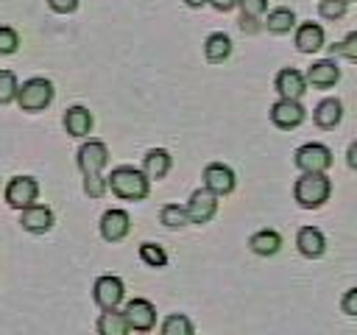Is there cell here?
I'll use <instances>...</instances> for the list:
<instances>
[{"label":"cell","instance_id":"obj_31","mask_svg":"<svg viewBox=\"0 0 357 335\" xmlns=\"http://www.w3.org/2000/svg\"><path fill=\"white\" fill-rule=\"evenodd\" d=\"M346 8H349V3H343V0H321V3H318L321 17H326V20H337V17H343Z\"/></svg>","mask_w":357,"mask_h":335},{"label":"cell","instance_id":"obj_33","mask_svg":"<svg viewBox=\"0 0 357 335\" xmlns=\"http://www.w3.org/2000/svg\"><path fill=\"white\" fill-rule=\"evenodd\" d=\"M237 6L243 11V17H254V20L268 11V0H237Z\"/></svg>","mask_w":357,"mask_h":335},{"label":"cell","instance_id":"obj_21","mask_svg":"<svg viewBox=\"0 0 357 335\" xmlns=\"http://www.w3.org/2000/svg\"><path fill=\"white\" fill-rule=\"evenodd\" d=\"M248 248L254 254H259V257H273L282 248V234L276 229H268L265 226V229H259V232H254L248 237Z\"/></svg>","mask_w":357,"mask_h":335},{"label":"cell","instance_id":"obj_14","mask_svg":"<svg viewBox=\"0 0 357 335\" xmlns=\"http://www.w3.org/2000/svg\"><path fill=\"white\" fill-rule=\"evenodd\" d=\"M304 78H307V84L326 89V87H335V84L340 81V67H337L335 59H315V61L307 67Z\"/></svg>","mask_w":357,"mask_h":335},{"label":"cell","instance_id":"obj_17","mask_svg":"<svg viewBox=\"0 0 357 335\" xmlns=\"http://www.w3.org/2000/svg\"><path fill=\"white\" fill-rule=\"evenodd\" d=\"M53 209L50 207H45V204H31V207H25L22 209V218H20V223H22V229L25 232H36V234H42V232H47L50 226H53Z\"/></svg>","mask_w":357,"mask_h":335},{"label":"cell","instance_id":"obj_24","mask_svg":"<svg viewBox=\"0 0 357 335\" xmlns=\"http://www.w3.org/2000/svg\"><path fill=\"white\" fill-rule=\"evenodd\" d=\"M296 25V11L290 6H276L268 11V20H265V28L271 34H287L290 28Z\"/></svg>","mask_w":357,"mask_h":335},{"label":"cell","instance_id":"obj_11","mask_svg":"<svg viewBox=\"0 0 357 335\" xmlns=\"http://www.w3.org/2000/svg\"><path fill=\"white\" fill-rule=\"evenodd\" d=\"M273 84H276L279 98H284V100H301V95L307 92V78L296 67H282L276 73V81Z\"/></svg>","mask_w":357,"mask_h":335},{"label":"cell","instance_id":"obj_9","mask_svg":"<svg viewBox=\"0 0 357 335\" xmlns=\"http://www.w3.org/2000/svg\"><path fill=\"white\" fill-rule=\"evenodd\" d=\"M123 315L128 321V329H134V332H151L156 327V307L148 299H131L126 304Z\"/></svg>","mask_w":357,"mask_h":335},{"label":"cell","instance_id":"obj_32","mask_svg":"<svg viewBox=\"0 0 357 335\" xmlns=\"http://www.w3.org/2000/svg\"><path fill=\"white\" fill-rule=\"evenodd\" d=\"M84 190H86V195L100 198V195L106 193V179H103L100 173H95V176H84Z\"/></svg>","mask_w":357,"mask_h":335},{"label":"cell","instance_id":"obj_27","mask_svg":"<svg viewBox=\"0 0 357 335\" xmlns=\"http://www.w3.org/2000/svg\"><path fill=\"white\" fill-rule=\"evenodd\" d=\"M139 260L151 268H162V265H167V251L159 243L145 240V243H139Z\"/></svg>","mask_w":357,"mask_h":335},{"label":"cell","instance_id":"obj_12","mask_svg":"<svg viewBox=\"0 0 357 335\" xmlns=\"http://www.w3.org/2000/svg\"><path fill=\"white\" fill-rule=\"evenodd\" d=\"M268 114H271L273 126H279V128H296V126L304 123L307 109L301 106V100H284V98H279V100L271 106Z\"/></svg>","mask_w":357,"mask_h":335},{"label":"cell","instance_id":"obj_36","mask_svg":"<svg viewBox=\"0 0 357 335\" xmlns=\"http://www.w3.org/2000/svg\"><path fill=\"white\" fill-rule=\"evenodd\" d=\"M346 165H349L351 170H357V140H351L349 148H346Z\"/></svg>","mask_w":357,"mask_h":335},{"label":"cell","instance_id":"obj_5","mask_svg":"<svg viewBox=\"0 0 357 335\" xmlns=\"http://www.w3.org/2000/svg\"><path fill=\"white\" fill-rule=\"evenodd\" d=\"M123 296H126V285L114 274H103L92 285V299H95V304L100 310H117V304L123 302Z\"/></svg>","mask_w":357,"mask_h":335},{"label":"cell","instance_id":"obj_18","mask_svg":"<svg viewBox=\"0 0 357 335\" xmlns=\"http://www.w3.org/2000/svg\"><path fill=\"white\" fill-rule=\"evenodd\" d=\"M312 120H315L318 128H335L343 120V103H340V98L329 95V98L318 100V106L312 109Z\"/></svg>","mask_w":357,"mask_h":335},{"label":"cell","instance_id":"obj_26","mask_svg":"<svg viewBox=\"0 0 357 335\" xmlns=\"http://www.w3.org/2000/svg\"><path fill=\"white\" fill-rule=\"evenodd\" d=\"M159 221H162L167 229H178V226H187V223H190L184 204H176V201H170V204H165V207H162Z\"/></svg>","mask_w":357,"mask_h":335},{"label":"cell","instance_id":"obj_28","mask_svg":"<svg viewBox=\"0 0 357 335\" xmlns=\"http://www.w3.org/2000/svg\"><path fill=\"white\" fill-rule=\"evenodd\" d=\"M17 92H20L17 75H14L11 70H0V103H11V100H17Z\"/></svg>","mask_w":357,"mask_h":335},{"label":"cell","instance_id":"obj_16","mask_svg":"<svg viewBox=\"0 0 357 335\" xmlns=\"http://www.w3.org/2000/svg\"><path fill=\"white\" fill-rule=\"evenodd\" d=\"M324 39H326V34H324V25L321 22H298V28H296V47L301 50V53H315V50H321L324 47Z\"/></svg>","mask_w":357,"mask_h":335},{"label":"cell","instance_id":"obj_4","mask_svg":"<svg viewBox=\"0 0 357 335\" xmlns=\"http://www.w3.org/2000/svg\"><path fill=\"white\" fill-rule=\"evenodd\" d=\"M293 162L301 173H326L332 168V148L324 142H304L296 148Z\"/></svg>","mask_w":357,"mask_h":335},{"label":"cell","instance_id":"obj_22","mask_svg":"<svg viewBox=\"0 0 357 335\" xmlns=\"http://www.w3.org/2000/svg\"><path fill=\"white\" fill-rule=\"evenodd\" d=\"M204 56L209 61H226L231 56V36L223 34V31H212L206 39H204Z\"/></svg>","mask_w":357,"mask_h":335},{"label":"cell","instance_id":"obj_1","mask_svg":"<svg viewBox=\"0 0 357 335\" xmlns=\"http://www.w3.org/2000/svg\"><path fill=\"white\" fill-rule=\"evenodd\" d=\"M106 187L126 201H142L151 193V179L134 168V165H117L109 176H106Z\"/></svg>","mask_w":357,"mask_h":335},{"label":"cell","instance_id":"obj_2","mask_svg":"<svg viewBox=\"0 0 357 335\" xmlns=\"http://www.w3.org/2000/svg\"><path fill=\"white\" fill-rule=\"evenodd\" d=\"M332 195V181L326 173H301L293 184V198L304 209H318Z\"/></svg>","mask_w":357,"mask_h":335},{"label":"cell","instance_id":"obj_30","mask_svg":"<svg viewBox=\"0 0 357 335\" xmlns=\"http://www.w3.org/2000/svg\"><path fill=\"white\" fill-rule=\"evenodd\" d=\"M17 47H20V36H17V31L8 28V25H0V56L14 53Z\"/></svg>","mask_w":357,"mask_h":335},{"label":"cell","instance_id":"obj_7","mask_svg":"<svg viewBox=\"0 0 357 335\" xmlns=\"http://www.w3.org/2000/svg\"><path fill=\"white\" fill-rule=\"evenodd\" d=\"M184 209H187L190 223H209L218 212V195L209 193L206 187H198L190 193V201L184 204Z\"/></svg>","mask_w":357,"mask_h":335},{"label":"cell","instance_id":"obj_29","mask_svg":"<svg viewBox=\"0 0 357 335\" xmlns=\"http://www.w3.org/2000/svg\"><path fill=\"white\" fill-rule=\"evenodd\" d=\"M329 50H332V56H346V59L357 61V28L349 31V34H346L340 42H335Z\"/></svg>","mask_w":357,"mask_h":335},{"label":"cell","instance_id":"obj_20","mask_svg":"<svg viewBox=\"0 0 357 335\" xmlns=\"http://www.w3.org/2000/svg\"><path fill=\"white\" fill-rule=\"evenodd\" d=\"M64 128H67L70 137H86L92 131V112L86 106H81V103L70 106L64 112Z\"/></svg>","mask_w":357,"mask_h":335},{"label":"cell","instance_id":"obj_6","mask_svg":"<svg viewBox=\"0 0 357 335\" xmlns=\"http://www.w3.org/2000/svg\"><path fill=\"white\" fill-rule=\"evenodd\" d=\"M36 198H39V181L33 176H14L6 184V201L14 209H25V207L36 204Z\"/></svg>","mask_w":357,"mask_h":335},{"label":"cell","instance_id":"obj_40","mask_svg":"<svg viewBox=\"0 0 357 335\" xmlns=\"http://www.w3.org/2000/svg\"><path fill=\"white\" fill-rule=\"evenodd\" d=\"M343 3H351V0H343Z\"/></svg>","mask_w":357,"mask_h":335},{"label":"cell","instance_id":"obj_39","mask_svg":"<svg viewBox=\"0 0 357 335\" xmlns=\"http://www.w3.org/2000/svg\"><path fill=\"white\" fill-rule=\"evenodd\" d=\"M187 6H192V8H198V6H204V3H209V0H184Z\"/></svg>","mask_w":357,"mask_h":335},{"label":"cell","instance_id":"obj_10","mask_svg":"<svg viewBox=\"0 0 357 335\" xmlns=\"http://www.w3.org/2000/svg\"><path fill=\"white\" fill-rule=\"evenodd\" d=\"M234 184H237V176H234V170H231L229 165H223V162H209V165L204 168V187H206L209 193H215V195H229V193L234 190Z\"/></svg>","mask_w":357,"mask_h":335},{"label":"cell","instance_id":"obj_19","mask_svg":"<svg viewBox=\"0 0 357 335\" xmlns=\"http://www.w3.org/2000/svg\"><path fill=\"white\" fill-rule=\"evenodd\" d=\"M170 165H173V156L167 148H148L142 156V173L148 179H165L170 173Z\"/></svg>","mask_w":357,"mask_h":335},{"label":"cell","instance_id":"obj_34","mask_svg":"<svg viewBox=\"0 0 357 335\" xmlns=\"http://www.w3.org/2000/svg\"><path fill=\"white\" fill-rule=\"evenodd\" d=\"M340 310H343L346 315L357 318V285L349 288V290H343V296H340Z\"/></svg>","mask_w":357,"mask_h":335},{"label":"cell","instance_id":"obj_15","mask_svg":"<svg viewBox=\"0 0 357 335\" xmlns=\"http://www.w3.org/2000/svg\"><path fill=\"white\" fill-rule=\"evenodd\" d=\"M296 246H298V251H301L304 257H310V260H318V257L326 254V237H324V232H321L318 226H310V223L298 229Z\"/></svg>","mask_w":357,"mask_h":335},{"label":"cell","instance_id":"obj_3","mask_svg":"<svg viewBox=\"0 0 357 335\" xmlns=\"http://www.w3.org/2000/svg\"><path fill=\"white\" fill-rule=\"evenodd\" d=\"M53 95H56V89H53L50 78L36 75V78H28V81L20 87L17 100H20L22 112H42V109H47V106H50Z\"/></svg>","mask_w":357,"mask_h":335},{"label":"cell","instance_id":"obj_8","mask_svg":"<svg viewBox=\"0 0 357 335\" xmlns=\"http://www.w3.org/2000/svg\"><path fill=\"white\" fill-rule=\"evenodd\" d=\"M75 162H78V168H81L84 176H95V173H100V170L106 168V162H109V148H106L100 140H86V142L78 148Z\"/></svg>","mask_w":357,"mask_h":335},{"label":"cell","instance_id":"obj_25","mask_svg":"<svg viewBox=\"0 0 357 335\" xmlns=\"http://www.w3.org/2000/svg\"><path fill=\"white\" fill-rule=\"evenodd\" d=\"M159 335H195V329H192L190 315H184V313H170V315L162 321Z\"/></svg>","mask_w":357,"mask_h":335},{"label":"cell","instance_id":"obj_35","mask_svg":"<svg viewBox=\"0 0 357 335\" xmlns=\"http://www.w3.org/2000/svg\"><path fill=\"white\" fill-rule=\"evenodd\" d=\"M47 6L53 11H59V14H70V11L78 8V0H47Z\"/></svg>","mask_w":357,"mask_h":335},{"label":"cell","instance_id":"obj_23","mask_svg":"<svg viewBox=\"0 0 357 335\" xmlns=\"http://www.w3.org/2000/svg\"><path fill=\"white\" fill-rule=\"evenodd\" d=\"M128 321L120 310H103L98 315V335H128Z\"/></svg>","mask_w":357,"mask_h":335},{"label":"cell","instance_id":"obj_13","mask_svg":"<svg viewBox=\"0 0 357 335\" xmlns=\"http://www.w3.org/2000/svg\"><path fill=\"white\" fill-rule=\"evenodd\" d=\"M131 232V218H128V212L126 209H106L103 215H100V234H103V240H109V243H117V240H123L126 234Z\"/></svg>","mask_w":357,"mask_h":335},{"label":"cell","instance_id":"obj_37","mask_svg":"<svg viewBox=\"0 0 357 335\" xmlns=\"http://www.w3.org/2000/svg\"><path fill=\"white\" fill-rule=\"evenodd\" d=\"M240 28H243V31H248V34H254L259 25H257V20H254V17H240Z\"/></svg>","mask_w":357,"mask_h":335},{"label":"cell","instance_id":"obj_38","mask_svg":"<svg viewBox=\"0 0 357 335\" xmlns=\"http://www.w3.org/2000/svg\"><path fill=\"white\" fill-rule=\"evenodd\" d=\"M209 3H212V8H218V11H229V8L237 6V0H209Z\"/></svg>","mask_w":357,"mask_h":335}]
</instances>
